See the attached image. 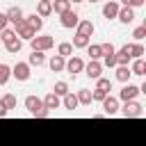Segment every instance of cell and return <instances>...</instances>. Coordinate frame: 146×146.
Segmentation results:
<instances>
[{
    "label": "cell",
    "instance_id": "41",
    "mask_svg": "<svg viewBox=\"0 0 146 146\" xmlns=\"http://www.w3.org/2000/svg\"><path fill=\"white\" fill-rule=\"evenodd\" d=\"M7 23H9V21H7V16H5V14H0V32H2V30H7Z\"/></svg>",
    "mask_w": 146,
    "mask_h": 146
},
{
    "label": "cell",
    "instance_id": "39",
    "mask_svg": "<svg viewBox=\"0 0 146 146\" xmlns=\"http://www.w3.org/2000/svg\"><path fill=\"white\" fill-rule=\"evenodd\" d=\"M121 5L132 9V7H141V5H144V0H121Z\"/></svg>",
    "mask_w": 146,
    "mask_h": 146
},
{
    "label": "cell",
    "instance_id": "2",
    "mask_svg": "<svg viewBox=\"0 0 146 146\" xmlns=\"http://www.w3.org/2000/svg\"><path fill=\"white\" fill-rule=\"evenodd\" d=\"M14 32H16V36H18V39H27V41H32V39L36 36V32L25 23V18H23L21 23H16V25H14Z\"/></svg>",
    "mask_w": 146,
    "mask_h": 146
},
{
    "label": "cell",
    "instance_id": "36",
    "mask_svg": "<svg viewBox=\"0 0 146 146\" xmlns=\"http://www.w3.org/2000/svg\"><path fill=\"white\" fill-rule=\"evenodd\" d=\"M100 52H103V57H107V55H114L116 48H114L112 43H100Z\"/></svg>",
    "mask_w": 146,
    "mask_h": 146
},
{
    "label": "cell",
    "instance_id": "38",
    "mask_svg": "<svg viewBox=\"0 0 146 146\" xmlns=\"http://www.w3.org/2000/svg\"><path fill=\"white\" fill-rule=\"evenodd\" d=\"M105 91H100V89H94V94H91V100H98V103H103L105 100Z\"/></svg>",
    "mask_w": 146,
    "mask_h": 146
},
{
    "label": "cell",
    "instance_id": "10",
    "mask_svg": "<svg viewBox=\"0 0 146 146\" xmlns=\"http://www.w3.org/2000/svg\"><path fill=\"white\" fill-rule=\"evenodd\" d=\"M84 71H87V75H89V78L98 80V78H100V73H103V64H100V62H96V59H91V62L84 66Z\"/></svg>",
    "mask_w": 146,
    "mask_h": 146
},
{
    "label": "cell",
    "instance_id": "44",
    "mask_svg": "<svg viewBox=\"0 0 146 146\" xmlns=\"http://www.w3.org/2000/svg\"><path fill=\"white\" fill-rule=\"evenodd\" d=\"M39 2H50V0H39Z\"/></svg>",
    "mask_w": 146,
    "mask_h": 146
},
{
    "label": "cell",
    "instance_id": "16",
    "mask_svg": "<svg viewBox=\"0 0 146 146\" xmlns=\"http://www.w3.org/2000/svg\"><path fill=\"white\" fill-rule=\"evenodd\" d=\"M41 103H43V107H46L48 112H50V110H57V107H59V96H55V94L50 91V94H48Z\"/></svg>",
    "mask_w": 146,
    "mask_h": 146
},
{
    "label": "cell",
    "instance_id": "32",
    "mask_svg": "<svg viewBox=\"0 0 146 146\" xmlns=\"http://www.w3.org/2000/svg\"><path fill=\"white\" fill-rule=\"evenodd\" d=\"M9 78H11V68L7 64H0V84H7Z\"/></svg>",
    "mask_w": 146,
    "mask_h": 146
},
{
    "label": "cell",
    "instance_id": "13",
    "mask_svg": "<svg viewBox=\"0 0 146 146\" xmlns=\"http://www.w3.org/2000/svg\"><path fill=\"white\" fill-rule=\"evenodd\" d=\"M116 18H119L121 23H125V25H128V23H132V21H135V11H132L130 7H119Z\"/></svg>",
    "mask_w": 146,
    "mask_h": 146
},
{
    "label": "cell",
    "instance_id": "4",
    "mask_svg": "<svg viewBox=\"0 0 146 146\" xmlns=\"http://www.w3.org/2000/svg\"><path fill=\"white\" fill-rule=\"evenodd\" d=\"M141 94V89L137 87V84H125L123 89H121V94H119V98L123 100V103H128V100H135L137 96Z\"/></svg>",
    "mask_w": 146,
    "mask_h": 146
},
{
    "label": "cell",
    "instance_id": "40",
    "mask_svg": "<svg viewBox=\"0 0 146 146\" xmlns=\"http://www.w3.org/2000/svg\"><path fill=\"white\" fill-rule=\"evenodd\" d=\"M105 66H116V52H114V55H107V57H105Z\"/></svg>",
    "mask_w": 146,
    "mask_h": 146
},
{
    "label": "cell",
    "instance_id": "45",
    "mask_svg": "<svg viewBox=\"0 0 146 146\" xmlns=\"http://www.w3.org/2000/svg\"><path fill=\"white\" fill-rule=\"evenodd\" d=\"M89 2H98V0H89Z\"/></svg>",
    "mask_w": 146,
    "mask_h": 146
},
{
    "label": "cell",
    "instance_id": "26",
    "mask_svg": "<svg viewBox=\"0 0 146 146\" xmlns=\"http://www.w3.org/2000/svg\"><path fill=\"white\" fill-rule=\"evenodd\" d=\"M130 75H132V73H130L128 66H119V68H116V80H119V82H128Z\"/></svg>",
    "mask_w": 146,
    "mask_h": 146
},
{
    "label": "cell",
    "instance_id": "23",
    "mask_svg": "<svg viewBox=\"0 0 146 146\" xmlns=\"http://www.w3.org/2000/svg\"><path fill=\"white\" fill-rule=\"evenodd\" d=\"M5 48H7V52H11V55H16V52H21V48H23V41L16 36V39H11L9 43H5Z\"/></svg>",
    "mask_w": 146,
    "mask_h": 146
},
{
    "label": "cell",
    "instance_id": "19",
    "mask_svg": "<svg viewBox=\"0 0 146 146\" xmlns=\"http://www.w3.org/2000/svg\"><path fill=\"white\" fill-rule=\"evenodd\" d=\"M43 62H46L43 52H39V50H32V55H30V62H27V66H43Z\"/></svg>",
    "mask_w": 146,
    "mask_h": 146
},
{
    "label": "cell",
    "instance_id": "14",
    "mask_svg": "<svg viewBox=\"0 0 146 146\" xmlns=\"http://www.w3.org/2000/svg\"><path fill=\"white\" fill-rule=\"evenodd\" d=\"M75 27H78V34H80V36H91V34H94V30H96L91 21H80Z\"/></svg>",
    "mask_w": 146,
    "mask_h": 146
},
{
    "label": "cell",
    "instance_id": "29",
    "mask_svg": "<svg viewBox=\"0 0 146 146\" xmlns=\"http://www.w3.org/2000/svg\"><path fill=\"white\" fill-rule=\"evenodd\" d=\"M71 46H73V48H87V46H89V36H80V34H75Z\"/></svg>",
    "mask_w": 146,
    "mask_h": 146
},
{
    "label": "cell",
    "instance_id": "3",
    "mask_svg": "<svg viewBox=\"0 0 146 146\" xmlns=\"http://www.w3.org/2000/svg\"><path fill=\"white\" fill-rule=\"evenodd\" d=\"M52 43H55V39L52 36H34L32 41H30V46H32V50H39V52H43V50H48V48H52Z\"/></svg>",
    "mask_w": 146,
    "mask_h": 146
},
{
    "label": "cell",
    "instance_id": "12",
    "mask_svg": "<svg viewBox=\"0 0 146 146\" xmlns=\"http://www.w3.org/2000/svg\"><path fill=\"white\" fill-rule=\"evenodd\" d=\"M5 16H7V21H9V23H14V25H16V23H21V21L25 18V16H23V11H21V7H9Z\"/></svg>",
    "mask_w": 146,
    "mask_h": 146
},
{
    "label": "cell",
    "instance_id": "9",
    "mask_svg": "<svg viewBox=\"0 0 146 146\" xmlns=\"http://www.w3.org/2000/svg\"><path fill=\"white\" fill-rule=\"evenodd\" d=\"M103 110H105L107 116L116 114V112H119V98H114V96H105V100H103Z\"/></svg>",
    "mask_w": 146,
    "mask_h": 146
},
{
    "label": "cell",
    "instance_id": "24",
    "mask_svg": "<svg viewBox=\"0 0 146 146\" xmlns=\"http://www.w3.org/2000/svg\"><path fill=\"white\" fill-rule=\"evenodd\" d=\"M87 52H89V57L96 59V62L103 57V52H100V43H89V46H87Z\"/></svg>",
    "mask_w": 146,
    "mask_h": 146
},
{
    "label": "cell",
    "instance_id": "17",
    "mask_svg": "<svg viewBox=\"0 0 146 146\" xmlns=\"http://www.w3.org/2000/svg\"><path fill=\"white\" fill-rule=\"evenodd\" d=\"M50 5H52V11L59 14V16L71 9V2H68V0H50Z\"/></svg>",
    "mask_w": 146,
    "mask_h": 146
},
{
    "label": "cell",
    "instance_id": "28",
    "mask_svg": "<svg viewBox=\"0 0 146 146\" xmlns=\"http://www.w3.org/2000/svg\"><path fill=\"white\" fill-rule=\"evenodd\" d=\"M128 46H130V57L141 59V55H144V46H141V43H128Z\"/></svg>",
    "mask_w": 146,
    "mask_h": 146
},
{
    "label": "cell",
    "instance_id": "43",
    "mask_svg": "<svg viewBox=\"0 0 146 146\" xmlns=\"http://www.w3.org/2000/svg\"><path fill=\"white\" fill-rule=\"evenodd\" d=\"M68 2H82V0H68Z\"/></svg>",
    "mask_w": 146,
    "mask_h": 146
},
{
    "label": "cell",
    "instance_id": "31",
    "mask_svg": "<svg viewBox=\"0 0 146 146\" xmlns=\"http://www.w3.org/2000/svg\"><path fill=\"white\" fill-rule=\"evenodd\" d=\"M96 89H100V91H112V80H107V78H98V82H96Z\"/></svg>",
    "mask_w": 146,
    "mask_h": 146
},
{
    "label": "cell",
    "instance_id": "5",
    "mask_svg": "<svg viewBox=\"0 0 146 146\" xmlns=\"http://www.w3.org/2000/svg\"><path fill=\"white\" fill-rule=\"evenodd\" d=\"M78 23H80V16H78L75 9H68V11L62 14V27H75Z\"/></svg>",
    "mask_w": 146,
    "mask_h": 146
},
{
    "label": "cell",
    "instance_id": "1",
    "mask_svg": "<svg viewBox=\"0 0 146 146\" xmlns=\"http://www.w3.org/2000/svg\"><path fill=\"white\" fill-rule=\"evenodd\" d=\"M119 112H121L125 119H139V116H144V107H141L139 103H135V100H128L123 107H119Z\"/></svg>",
    "mask_w": 146,
    "mask_h": 146
},
{
    "label": "cell",
    "instance_id": "35",
    "mask_svg": "<svg viewBox=\"0 0 146 146\" xmlns=\"http://www.w3.org/2000/svg\"><path fill=\"white\" fill-rule=\"evenodd\" d=\"M11 39H16V32L14 30H2L0 32V43H9Z\"/></svg>",
    "mask_w": 146,
    "mask_h": 146
},
{
    "label": "cell",
    "instance_id": "21",
    "mask_svg": "<svg viewBox=\"0 0 146 146\" xmlns=\"http://www.w3.org/2000/svg\"><path fill=\"white\" fill-rule=\"evenodd\" d=\"M75 98H78V105H91V91L89 89H80L75 94Z\"/></svg>",
    "mask_w": 146,
    "mask_h": 146
},
{
    "label": "cell",
    "instance_id": "6",
    "mask_svg": "<svg viewBox=\"0 0 146 146\" xmlns=\"http://www.w3.org/2000/svg\"><path fill=\"white\" fill-rule=\"evenodd\" d=\"M11 75L16 78V80H21V82H25L27 78H30V66L25 64V62H18L14 68H11Z\"/></svg>",
    "mask_w": 146,
    "mask_h": 146
},
{
    "label": "cell",
    "instance_id": "18",
    "mask_svg": "<svg viewBox=\"0 0 146 146\" xmlns=\"http://www.w3.org/2000/svg\"><path fill=\"white\" fill-rule=\"evenodd\" d=\"M25 23H27V25H30V27H32L34 32H39V30L43 27V18H41V16H36V14L27 16V18H25Z\"/></svg>",
    "mask_w": 146,
    "mask_h": 146
},
{
    "label": "cell",
    "instance_id": "22",
    "mask_svg": "<svg viewBox=\"0 0 146 146\" xmlns=\"http://www.w3.org/2000/svg\"><path fill=\"white\" fill-rule=\"evenodd\" d=\"M50 14H52V5H50V2H39V5H36V16L46 18V16H50Z\"/></svg>",
    "mask_w": 146,
    "mask_h": 146
},
{
    "label": "cell",
    "instance_id": "42",
    "mask_svg": "<svg viewBox=\"0 0 146 146\" xmlns=\"http://www.w3.org/2000/svg\"><path fill=\"white\" fill-rule=\"evenodd\" d=\"M2 116H7V110H5V107H2V103H0V119H2Z\"/></svg>",
    "mask_w": 146,
    "mask_h": 146
},
{
    "label": "cell",
    "instance_id": "34",
    "mask_svg": "<svg viewBox=\"0 0 146 146\" xmlns=\"http://www.w3.org/2000/svg\"><path fill=\"white\" fill-rule=\"evenodd\" d=\"M64 107H66V110H75V107H78V98H75L73 94H66V96H64Z\"/></svg>",
    "mask_w": 146,
    "mask_h": 146
},
{
    "label": "cell",
    "instance_id": "8",
    "mask_svg": "<svg viewBox=\"0 0 146 146\" xmlns=\"http://www.w3.org/2000/svg\"><path fill=\"white\" fill-rule=\"evenodd\" d=\"M64 68H66V71H68V73H71V75L75 78V75H78V73H80L82 68H84V62H82L80 57H71V59L66 62V66H64Z\"/></svg>",
    "mask_w": 146,
    "mask_h": 146
},
{
    "label": "cell",
    "instance_id": "27",
    "mask_svg": "<svg viewBox=\"0 0 146 146\" xmlns=\"http://www.w3.org/2000/svg\"><path fill=\"white\" fill-rule=\"evenodd\" d=\"M0 103H2L5 110H14V107H16V96H14V94H7V96L0 98Z\"/></svg>",
    "mask_w": 146,
    "mask_h": 146
},
{
    "label": "cell",
    "instance_id": "30",
    "mask_svg": "<svg viewBox=\"0 0 146 146\" xmlns=\"http://www.w3.org/2000/svg\"><path fill=\"white\" fill-rule=\"evenodd\" d=\"M57 52H59V57H68V55H73V46L68 41H64V43H59Z\"/></svg>",
    "mask_w": 146,
    "mask_h": 146
},
{
    "label": "cell",
    "instance_id": "15",
    "mask_svg": "<svg viewBox=\"0 0 146 146\" xmlns=\"http://www.w3.org/2000/svg\"><path fill=\"white\" fill-rule=\"evenodd\" d=\"M116 14H119V2H114V0H110L105 7H103V16L110 21V18H116Z\"/></svg>",
    "mask_w": 146,
    "mask_h": 146
},
{
    "label": "cell",
    "instance_id": "11",
    "mask_svg": "<svg viewBox=\"0 0 146 146\" xmlns=\"http://www.w3.org/2000/svg\"><path fill=\"white\" fill-rule=\"evenodd\" d=\"M132 57H130V46L125 43L119 52H116V66H128V62H130Z\"/></svg>",
    "mask_w": 146,
    "mask_h": 146
},
{
    "label": "cell",
    "instance_id": "7",
    "mask_svg": "<svg viewBox=\"0 0 146 146\" xmlns=\"http://www.w3.org/2000/svg\"><path fill=\"white\" fill-rule=\"evenodd\" d=\"M25 107H27V112H30L32 116H36L41 110H46V107H43V103H41L36 96H27V98H25Z\"/></svg>",
    "mask_w": 146,
    "mask_h": 146
},
{
    "label": "cell",
    "instance_id": "20",
    "mask_svg": "<svg viewBox=\"0 0 146 146\" xmlns=\"http://www.w3.org/2000/svg\"><path fill=\"white\" fill-rule=\"evenodd\" d=\"M130 73H132V75H144V73H146V62H144V59H135L132 66H130Z\"/></svg>",
    "mask_w": 146,
    "mask_h": 146
},
{
    "label": "cell",
    "instance_id": "37",
    "mask_svg": "<svg viewBox=\"0 0 146 146\" xmlns=\"http://www.w3.org/2000/svg\"><path fill=\"white\" fill-rule=\"evenodd\" d=\"M132 36H135L137 41H141V39L146 36V25H139V27H135V32H132Z\"/></svg>",
    "mask_w": 146,
    "mask_h": 146
},
{
    "label": "cell",
    "instance_id": "25",
    "mask_svg": "<svg viewBox=\"0 0 146 146\" xmlns=\"http://www.w3.org/2000/svg\"><path fill=\"white\" fill-rule=\"evenodd\" d=\"M64 66H66V62H64V57H59V55H55V57L50 59V68H52L55 73H59V71H64Z\"/></svg>",
    "mask_w": 146,
    "mask_h": 146
},
{
    "label": "cell",
    "instance_id": "33",
    "mask_svg": "<svg viewBox=\"0 0 146 146\" xmlns=\"http://www.w3.org/2000/svg\"><path fill=\"white\" fill-rule=\"evenodd\" d=\"M52 94H55V96H66V94H68V84H66V82H55Z\"/></svg>",
    "mask_w": 146,
    "mask_h": 146
}]
</instances>
